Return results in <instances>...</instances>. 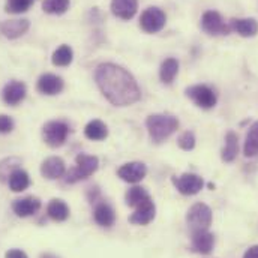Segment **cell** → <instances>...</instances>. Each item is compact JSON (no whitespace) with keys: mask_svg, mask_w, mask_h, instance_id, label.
Listing matches in <instances>:
<instances>
[{"mask_svg":"<svg viewBox=\"0 0 258 258\" xmlns=\"http://www.w3.org/2000/svg\"><path fill=\"white\" fill-rule=\"evenodd\" d=\"M95 81L102 95L116 107L132 105L141 98L138 83L132 74L119 64H99L95 72Z\"/></svg>","mask_w":258,"mask_h":258,"instance_id":"cell-1","label":"cell"},{"mask_svg":"<svg viewBox=\"0 0 258 258\" xmlns=\"http://www.w3.org/2000/svg\"><path fill=\"white\" fill-rule=\"evenodd\" d=\"M150 138L155 143H162L179 128V120L170 114H152L146 120Z\"/></svg>","mask_w":258,"mask_h":258,"instance_id":"cell-2","label":"cell"},{"mask_svg":"<svg viewBox=\"0 0 258 258\" xmlns=\"http://www.w3.org/2000/svg\"><path fill=\"white\" fill-rule=\"evenodd\" d=\"M99 167V159L92 155H84L80 153L75 158V167H72L66 174V182L68 183H75L83 179L90 177Z\"/></svg>","mask_w":258,"mask_h":258,"instance_id":"cell-3","label":"cell"},{"mask_svg":"<svg viewBox=\"0 0 258 258\" xmlns=\"http://www.w3.org/2000/svg\"><path fill=\"white\" fill-rule=\"evenodd\" d=\"M212 219H213L212 210L204 203L194 204L186 215V221H188V225H189L192 233L194 231H200V230H209Z\"/></svg>","mask_w":258,"mask_h":258,"instance_id":"cell-4","label":"cell"},{"mask_svg":"<svg viewBox=\"0 0 258 258\" xmlns=\"http://www.w3.org/2000/svg\"><path fill=\"white\" fill-rule=\"evenodd\" d=\"M186 95L195 105H198L201 108H206V110L215 107L216 102H218L216 93L206 84H195V86L188 87Z\"/></svg>","mask_w":258,"mask_h":258,"instance_id":"cell-5","label":"cell"},{"mask_svg":"<svg viewBox=\"0 0 258 258\" xmlns=\"http://www.w3.org/2000/svg\"><path fill=\"white\" fill-rule=\"evenodd\" d=\"M165 23H167L165 12L162 9L156 8V6L147 8L141 14V18H140V26L147 33H156V32L162 30Z\"/></svg>","mask_w":258,"mask_h":258,"instance_id":"cell-6","label":"cell"},{"mask_svg":"<svg viewBox=\"0 0 258 258\" xmlns=\"http://www.w3.org/2000/svg\"><path fill=\"white\" fill-rule=\"evenodd\" d=\"M68 134H69V126L60 120H51V122L45 123V126L42 128L44 141L50 147H60L66 141Z\"/></svg>","mask_w":258,"mask_h":258,"instance_id":"cell-7","label":"cell"},{"mask_svg":"<svg viewBox=\"0 0 258 258\" xmlns=\"http://www.w3.org/2000/svg\"><path fill=\"white\" fill-rule=\"evenodd\" d=\"M201 29L209 35H230V24L224 21L219 12L206 11L201 17Z\"/></svg>","mask_w":258,"mask_h":258,"instance_id":"cell-8","label":"cell"},{"mask_svg":"<svg viewBox=\"0 0 258 258\" xmlns=\"http://www.w3.org/2000/svg\"><path fill=\"white\" fill-rule=\"evenodd\" d=\"M173 183L176 185L177 191L183 195H195L203 189V179L198 174L185 173L179 177H173Z\"/></svg>","mask_w":258,"mask_h":258,"instance_id":"cell-9","label":"cell"},{"mask_svg":"<svg viewBox=\"0 0 258 258\" xmlns=\"http://www.w3.org/2000/svg\"><path fill=\"white\" fill-rule=\"evenodd\" d=\"M117 174L122 180L128 183H138L146 177L147 168L143 162H128L119 168Z\"/></svg>","mask_w":258,"mask_h":258,"instance_id":"cell-10","label":"cell"},{"mask_svg":"<svg viewBox=\"0 0 258 258\" xmlns=\"http://www.w3.org/2000/svg\"><path fill=\"white\" fill-rule=\"evenodd\" d=\"M27 89L26 84L21 81H9L2 92V98L8 105H18L26 98Z\"/></svg>","mask_w":258,"mask_h":258,"instance_id":"cell-11","label":"cell"},{"mask_svg":"<svg viewBox=\"0 0 258 258\" xmlns=\"http://www.w3.org/2000/svg\"><path fill=\"white\" fill-rule=\"evenodd\" d=\"M64 173H66V165L63 159L59 156H50L41 165V174L48 180H56L64 176Z\"/></svg>","mask_w":258,"mask_h":258,"instance_id":"cell-12","label":"cell"},{"mask_svg":"<svg viewBox=\"0 0 258 258\" xmlns=\"http://www.w3.org/2000/svg\"><path fill=\"white\" fill-rule=\"evenodd\" d=\"M38 90L48 96L57 95L63 90V80L54 74H44L38 80Z\"/></svg>","mask_w":258,"mask_h":258,"instance_id":"cell-13","label":"cell"},{"mask_svg":"<svg viewBox=\"0 0 258 258\" xmlns=\"http://www.w3.org/2000/svg\"><path fill=\"white\" fill-rule=\"evenodd\" d=\"M30 27L29 20H6L0 24V32L9 39H17L23 36Z\"/></svg>","mask_w":258,"mask_h":258,"instance_id":"cell-14","label":"cell"},{"mask_svg":"<svg viewBox=\"0 0 258 258\" xmlns=\"http://www.w3.org/2000/svg\"><path fill=\"white\" fill-rule=\"evenodd\" d=\"M41 209V201L36 197H24L20 200H15L12 203V210L17 216L26 218L33 213H36Z\"/></svg>","mask_w":258,"mask_h":258,"instance_id":"cell-15","label":"cell"},{"mask_svg":"<svg viewBox=\"0 0 258 258\" xmlns=\"http://www.w3.org/2000/svg\"><path fill=\"white\" fill-rule=\"evenodd\" d=\"M155 213H156V207H155V203L150 198V200H147L146 203H143L141 206H138L135 209V212L132 213L129 221L132 224H135V225H146V224L153 221Z\"/></svg>","mask_w":258,"mask_h":258,"instance_id":"cell-16","label":"cell"},{"mask_svg":"<svg viewBox=\"0 0 258 258\" xmlns=\"http://www.w3.org/2000/svg\"><path fill=\"white\" fill-rule=\"evenodd\" d=\"M215 245V237L209 230L192 233V249L198 254H210Z\"/></svg>","mask_w":258,"mask_h":258,"instance_id":"cell-17","label":"cell"},{"mask_svg":"<svg viewBox=\"0 0 258 258\" xmlns=\"http://www.w3.org/2000/svg\"><path fill=\"white\" fill-rule=\"evenodd\" d=\"M230 29L243 38H252L258 33V21L255 18H233Z\"/></svg>","mask_w":258,"mask_h":258,"instance_id":"cell-18","label":"cell"},{"mask_svg":"<svg viewBox=\"0 0 258 258\" xmlns=\"http://www.w3.org/2000/svg\"><path fill=\"white\" fill-rule=\"evenodd\" d=\"M138 9V0H111V11L120 20H131Z\"/></svg>","mask_w":258,"mask_h":258,"instance_id":"cell-19","label":"cell"},{"mask_svg":"<svg viewBox=\"0 0 258 258\" xmlns=\"http://www.w3.org/2000/svg\"><path fill=\"white\" fill-rule=\"evenodd\" d=\"M239 153V138L237 134L230 131L225 135V146L222 149V161L224 162H233Z\"/></svg>","mask_w":258,"mask_h":258,"instance_id":"cell-20","label":"cell"},{"mask_svg":"<svg viewBox=\"0 0 258 258\" xmlns=\"http://www.w3.org/2000/svg\"><path fill=\"white\" fill-rule=\"evenodd\" d=\"M179 74V62L174 57H168L165 59L161 68H159V77L161 81L165 84H171L176 78V75Z\"/></svg>","mask_w":258,"mask_h":258,"instance_id":"cell-21","label":"cell"},{"mask_svg":"<svg viewBox=\"0 0 258 258\" xmlns=\"http://www.w3.org/2000/svg\"><path fill=\"white\" fill-rule=\"evenodd\" d=\"M8 183H9L11 191H14V192H21V191H24V189L29 188V185H30V177H29V174H27L24 170L17 168V170L9 176Z\"/></svg>","mask_w":258,"mask_h":258,"instance_id":"cell-22","label":"cell"},{"mask_svg":"<svg viewBox=\"0 0 258 258\" xmlns=\"http://www.w3.org/2000/svg\"><path fill=\"white\" fill-rule=\"evenodd\" d=\"M95 221L101 225V227H111L116 221V215L114 210L108 206V204H98L95 207Z\"/></svg>","mask_w":258,"mask_h":258,"instance_id":"cell-23","label":"cell"},{"mask_svg":"<svg viewBox=\"0 0 258 258\" xmlns=\"http://www.w3.org/2000/svg\"><path fill=\"white\" fill-rule=\"evenodd\" d=\"M47 213L53 221L62 222V221H66L68 216H69V207H68V204L64 203L63 200L54 198V200L50 201V204L47 207Z\"/></svg>","mask_w":258,"mask_h":258,"instance_id":"cell-24","label":"cell"},{"mask_svg":"<svg viewBox=\"0 0 258 258\" xmlns=\"http://www.w3.org/2000/svg\"><path fill=\"white\" fill-rule=\"evenodd\" d=\"M84 135L89 138V140H93V141H101V140H105L107 135H108V129L105 126L104 122L101 120H92L86 125L84 128Z\"/></svg>","mask_w":258,"mask_h":258,"instance_id":"cell-25","label":"cell"},{"mask_svg":"<svg viewBox=\"0 0 258 258\" xmlns=\"http://www.w3.org/2000/svg\"><path fill=\"white\" fill-rule=\"evenodd\" d=\"M243 152H245L246 156L258 155V120L255 123H252V126L249 128L245 146H243Z\"/></svg>","mask_w":258,"mask_h":258,"instance_id":"cell-26","label":"cell"},{"mask_svg":"<svg viewBox=\"0 0 258 258\" xmlns=\"http://www.w3.org/2000/svg\"><path fill=\"white\" fill-rule=\"evenodd\" d=\"M147 200H150V195L141 186H134L126 192V204L134 207V209H137L138 206H141Z\"/></svg>","mask_w":258,"mask_h":258,"instance_id":"cell-27","label":"cell"},{"mask_svg":"<svg viewBox=\"0 0 258 258\" xmlns=\"http://www.w3.org/2000/svg\"><path fill=\"white\" fill-rule=\"evenodd\" d=\"M72 59H74V51L69 45H60L54 53H53V59L51 62L56 66H69L72 63Z\"/></svg>","mask_w":258,"mask_h":258,"instance_id":"cell-28","label":"cell"},{"mask_svg":"<svg viewBox=\"0 0 258 258\" xmlns=\"http://www.w3.org/2000/svg\"><path fill=\"white\" fill-rule=\"evenodd\" d=\"M69 0H44L42 2V9L47 14H53V15H60L64 14L69 9Z\"/></svg>","mask_w":258,"mask_h":258,"instance_id":"cell-29","label":"cell"},{"mask_svg":"<svg viewBox=\"0 0 258 258\" xmlns=\"http://www.w3.org/2000/svg\"><path fill=\"white\" fill-rule=\"evenodd\" d=\"M35 0H6V12L9 14H23L30 9Z\"/></svg>","mask_w":258,"mask_h":258,"instance_id":"cell-30","label":"cell"},{"mask_svg":"<svg viewBox=\"0 0 258 258\" xmlns=\"http://www.w3.org/2000/svg\"><path fill=\"white\" fill-rule=\"evenodd\" d=\"M177 143H179V147L180 149H183V150H192L194 147H195V135H194V132H191V131L183 132L179 137Z\"/></svg>","mask_w":258,"mask_h":258,"instance_id":"cell-31","label":"cell"},{"mask_svg":"<svg viewBox=\"0 0 258 258\" xmlns=\"http://www.w3.org/2000/svg\"><path fill=\"white\" fill-rule=\"evenodd\" d=\"M14 129V120L12 117L6 114H0V134H9Z\"/></svg>","mask_w":258,"mask_h":258,"instance_id":"cell-32","label":"cell"},{"mask_svg":"<svg viewBox=\"0 0 258 258\" xmlns=\"http://www.w3.org/2000/svg\"><path fill=\"white\" fill-rule=\"evenodd\" d=\"M5 258H27L26 252H23L21 249H9L6 252Z\"/></svg>","mask_w":258,"mask_h":258,"instance_id":"cell-33","label":"cell"},{"mask_svg":"<svg viewBox=\"0 0 258 258\" xmlns=\"http://www.w3.org/2000/svg\"><path fill=\"white\" fill-rule=\"evenodd\" d=\"M243 258H258V245L246 249V252L243 254Z\"/></svg>","mask_w":258,"mask_h":258,"instance_id":"cell-34","label":"cell"},{"mask_svg":"<svg viewBox=\"0 0 258 258\" xmlns=\"http://www.w3.org/2000/svg\"><path fill=\"white\" fill-rule=\"evenodd\" d=\"M41 258H59L57 255H54V254H42Z\"/></svg>","mask_w":258,"mask_h":258,"instance_id":"cell-35","label":"cell"}]
</instances>
